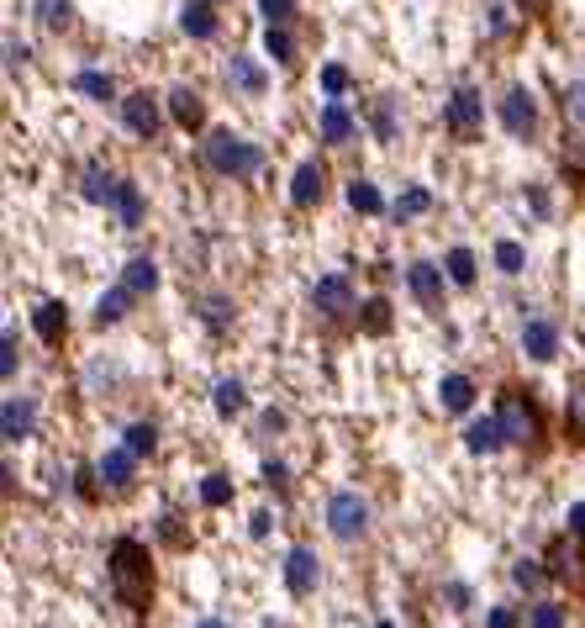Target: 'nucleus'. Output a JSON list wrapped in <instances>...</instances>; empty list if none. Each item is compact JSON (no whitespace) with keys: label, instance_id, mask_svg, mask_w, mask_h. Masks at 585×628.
<instances>
[{"label":"nucleus","instance_id":"obj_1","mask_svg":"<svg viewBox=\"0 0 585 628\" xmlns=\"http://www.w3.org/2000/svg\"><path fill=\"white\" fill-rule=\"evenodd\" d=\"M106 570H112V592L127 613L153 607V549L143 538H117L112 555H106Z\"/></svg>","mask_w":585,"mask_h":628},{"label":"nucleus","instance_id":"obj_2","mask_svg":"<svg viewBox=\"0 0 585 628\" xmlns=\"http://www.w3.org/2000/svg\"><path fill=\"white\" fill-rule=\"evenodd\" d=\"M206 164L227 179H248L264 170V149L248 143V138H237V132H211L206 138Z\"/></svg>","mask_w":585,"mask_h":628},{"label":"nucleus","instance_id":"obj_3","mask_svg":"<svg viewBox=\"0 0 585 628\" xmlns=\"http://www.w3.org/2000/svg\"><path fill=\"white\" fill-rule=\"evenodd\" d=\"M443 121H448V132H454L459 143H475V138L485 132V95L475 85H459L448 95V106H443Z\"/></svg>","mask_w":585,"mask_h":628},{"label":"nucleus","instance_id":"obj_4","mask_svg":"<svg viewBox=\"0 0 585 628\" xmlns=\"http://www.w3.org/2000/svg\"><path fill=\"white\" fill-rule=\"evenodd\" d=\"M327 534L353 544V538L370 534V502L359 491H332L327 497Z\"/></svg>","mask_w":585,"mask_h":628},{"label":"nucleus","instance_id":"obj_5","mask_svg":"<svg viewBox=\"0 0 585 628\" xmlns=\"http://www.w3.org/2000/svg\"><path fill=\"white\" fill-rule=\"evenodd\" d=\"M496 418L512 444H538V433H543V422H538V412H533V402H527L523 391H506V396H501Z\"/></svg>","mask_w":585,"mask_h":628},{"label":"nucleus","instance_id":"obj_6","mask_svg":"<svg viewBox=\"0 0 585 628\" xmlns=\"http://www.w3.org/2000/svg\"><path fill=\"white\" fill-rule=\"evenodd\" d=\"M121 121H127L132 138H159L164 112H159V101H153L148 90H132V95H121Z\"/></svg>","mask_w":585,"mask_h":628},{"label":"nucleus","instance_id":"obj_7","mask_svg":"<svg viewBox=\"0 0 585 628\" xmlns=\"http://www.w3.org/2000/svg\"><path fill=\"white\" fill-rule=\"evenodd\" d=\"M501 127H506L512 138H533V132H538V101H533L523 85L501 95Z\"/></svg>","mask_w":585,"mask_h":628},{"label":"nucleus","instance_id":"obj_8","mask_svg":"<svg viewBox=\"0 0 585 628\" xmlns=\"http://www.w3.org/2000/svg\"><path fill=\"white\" fill-rule=\"evenodd\" d=\"M285 586H291V597H312L323 586V560L312 549H291L285 555Z\"/></svg>","mask_w":585,"mask_h":628},{"label":"nucleus","instance_id":"obj_9","mask_svg":"<svg viewBox=\"0 0 585 628\" xmlns=\"http://www.w3.org/2000/svg\"><path fill=\"white\" fill-rule=\"evenodd\" d=\"M312 306L323 312V317H349L353 312V286L343 275H323L317 286H312Z\"/></svg>","mask_w":585,"mask_h":628},{"label":"nucleus","instance_id":"obj_10","mask_svg":"<svg viewBox=\"0 0 585 628\" xmlns=\"http://www.w3.org/2000/svg\"><path fill=\"white\" fill-rule=\"evenodd\" d=\"M132 470H138V454H132L127 444L95 460V480H101L106 491H132Z\"/></svg>","mask_w":585,"mask_h":628},{"label":"nucleus","instance_id":"obj_11","mask_svg":"<svg viewBox=\"0 0 585 628\" xmlns=\"http://www.w3.org/2000/svg\"><path fill=\"white\" fill-rule=\"evenodd\" d=\"M0 428H5L11 444L32 439V433H37V402H32V396H5V407H0Z\"/></svg>","mask_w":585,"mask_h":628},{"label":"nucleus","instance_id":"obj_12","mask_svg":"<svg viewBox=\"0 0 585 628\" xmlns=\"http://www.w3.org/2000/svg\"><path fill=\"white\" fill-rule=\"evenodd\" d=\"M443 275H448V269L428 265V259H417V265L407 269V286H411V296L422 301V306H443Z\"/></svg>","mask_w":585,"mask_h":628},{"label":"nucleus","instance_id":"obj_13","mask_svg":"<svg viewBox=\"0 0 585 628\" xmlns=\"http://www.w3.org/2000/svg\"><path fill=\"white\" fill-rule=\"evenodd\" d=\"M323 190H327V170L317 164V159H306V164L291 175V201H295V207H317V201H323Z\"/></svg>","mask_w":585,"mask_h":628},{"label":"nucleus","instance_id":"obj_14","mask_svg":"<svg viewBox=\"0 0 585 628\" xmlns=\"http://www.w3.org/2000/svg\"><path fill=\"white\" fill-rule=\"evenodd\" d=\"M523 349H527V359L549 364V359L559 354V328L549 323V317H533V323H523Z\"/></svg>","mask_w":585,"mask_h":628},{"label":"nucleus","instance_id":"obj_15","mask_svg":"<svg viewBox=\"0 0 585 628\" xmlns=\"http://www.w3.org/2000/svg\"><path fill=\"white\" fill-rule=\"evenodd\" d=\"M512 439H506V428H501V418L491 412V418H475L465 428V449L469 454H496V449H506Z\"/></svg>","mask_w":585,"mask_h":628},{"label":"nucleus","instance_id":"obj_16","mask_svg":"<svg viewBox=\"0 0 585 628\" xmlns=\"http://www.w3.org/2000/svg\"><path fill=\"white\" fill-rule=\"evenodd\" d=\"M32 333H37L43 344H63V333H69L63 301H37V306H32Z\"/></svg>","mask_w":585,"mask_h":628},{"label":"nucleus","instance_id":"obj_17","mask_svg":"<svg viewBox=\"0 0 585 628\" xmlns=\"http://www.w3.org/2000/svg\"><path fill=\"white\" fill-rule=\"evenodd\" d=\"M169 117H175L185 132L206 127V101H201V90H190V85H175V90H169Z\"/></svg>","mask_w":585,"mask_h":628},{"label":"nucleus","instance_id":"obj_18","mask_svg":"<svg viewBox=\"0 0 585 628\" xmlns=\"http://www.w3.org/2000/svg\"><path fill=\"white\" fill-rule=\"evenodd\" d=\"M353 132H359V121L349 117V106H343V101H327V112H323V143L343 149V143H353Z\"/></svg>","mask_w":585,"mask_h":628},{"label":"nucleus","instance_id":"obj_19","mask_svg":"<svg viewBox=\"0 0 585 628\" xmlns=\"http://www.w3.org/2000/svg\"><path fill=\"white\" fill-rule=\"evenodd\" d=\"M179 27L185 37H217V11H211V0H185V11H179Z\"/></svg>","mask_w":585,"mask_h":628},{"label":"nucleus","instance_id":"obj_20","mask_svg":"<svg viewBox=\"0 0 585 628\" xmlns=\"http://www.w3.org/2000/svg\"><path fill=\"white\" fill-rule=\"evenodd\" d=\"M121 286H127V291H132V296H138V301H143V296H153V291H159V265H153L148 254H138L132 265L121 269Z\"/></svg>","mask_w":585,"mask_h":628},{"label":"nucleus","instance_id":"obj_21","mask_svg":"<svg viewBox=\"0 0 585 628\" xmlns=\"http://www.w3.org/2000/svg\"><path fill=\"white\" fill-rule=\"evenodd\" d=\"M132 291H127V286H112V291H106V296L95 301V328H112V323H121V317H127V312H132Z\"/></svg>","mask_w":585,"mask_h":628},{"label":"nucleus","instance_id":"obj_22","mask_svg":"<svg viewBox=\"0 0 585 628\" xmlns=\"http://www.w3.org/2000/svg\"><path fill=\"white\" fill-rule=\"evenodd\" d=\"M438 402H443V412H469V407H475V381H469V375H443Z\"/></svg>","mask_w":585,"mask_h":628},{"label":"nucleus","instance_id":"obj_23","mask_svg":"<svg viewBox=\"0 0 585 628\" xmlns=\"http://www.w3.org/2000/svg\"><path fill=\"white\" fill-rule=\"evenodd\" d=\"M117 190H121V175H112V170H85V201L90 207H117Z\"/></svg>","mask_w":585,"mask_h":628},{"label":"nucleus","instance_id":"obj_24","mask_svg":"<svg viewBox=\"0 0 585 628\" xmlns=\"http://www.w3.org/2000/svg\"><path fill=\"white\" fill-rule=\"evenodd\" d=\"M211 407H217V418H237V412L248 407V391H243V381H217V391H211Z\"/></svg>","mask_w":585,"mask_h":628},{"label":"nucleus","instance_id":"obj_25","mask_svg":"<svg viewBox=\"0 0 585 628\" xmlns=\"http://www.w3.org/2000/svg\"><path fill=\"white\" fill-rule=\"evenodd\" d=\"M227 74H233V85L243 90V95H264V69L248 54H233V63H227Z\"/></svg>","mask_w":585,"mask_h":628},{"label":"nucleus","instance_id":"obj_26","mask_svg":"<svg viewBox=\"0 0 585 628\" xmlns=\"http://www.w3.org/2000/svg\"><path fill=\"white\" fill-rule=\"evenodd\" d=\"M117 217H121V228H143V190H138V179H121Z\"/></svg>","mask_w":585,"mask_h":628},{"label":"nucleus","instance_id":"obj_27","mask_svg":"<svg viewBox=\"0 0 585 628\" xmlns=\"http://www.w3.org/2000/svg\"><path fill=\"white\" fill-rule=\"evenodd\" d=\"M349 207L364 211V217H381V211H385V196L375 190V179H349Z\"/></svg>","mask_w":585,"mask_h":628},{"label":"nucleus","instance_id":"obj_28","mask_svg":"<svg viewBox=\"0 0 585 628\" xmlns=\"http://www.w3.org/2000/svg\"><path fill=\"white\" fill-rule=\"evenodd\" d=\"M390 211H396V222H411V217H422V211H433V190H422V185H411V190H401V196L390 201Z\"/></svg>","mask_w":585,"mask_h":628},{"label":"nucleus","instance_id":"obj_29","mask_svg":"<svg viewBox=\"0 0 585 628\" xmlns=\"http://www.w3.org/2000/svg\"><path fill=\"white\" fill-rule=\"evenodd\" d=\"M264 54L274 63H295V37L280 22H269V32H264Z\"/></svg>","mask_w":585,"mask_h":628},{"label":"nucleus","instance_id":"obj_30","mask_svg":"<svg viewBox=\"0 0 585 628\" xmlns=\"http://www.w3.org/2000/svg\"><path fill=\"white\" fill-rule=\"evenodd\" d=\"M74 90L90 95V101H112V95H117L112 74H101V69H80V74H74Z\"/></svg>","mask_w":585,"mask_h":628},{"label":"nucleus","instance_id":"obj_31","mask_svg":"<svg viewBox=\"0 0 585 628\" xmlns=\"http://www.w3.org/2000/svg\"><path fill=\"white\" fill-rule=\"evenodd\" d=\"M443 269H448V280H454V286H475V275H480V265H475V254H469V248H448Z\"/></svg>","mask_w":585,"mask_h":628},{"label":"nucleus","instance_id":"obj_32","mask_svg":"<svg viewBox=\"0 0 585 628\" xmlns=\"http://www.w3.org/2000/svg\"><path fill=\"white\" fill-rule=\"evenodd\" d=\"M37 22L48 32H63L74 22V0H37Z\"/></svg>","mask_w":585,"mask_h":628},{"label":"nucleus","instance_id":"obj_33","mask_svg":"<svg viewBox=\"0 0 585 628\" xmlns=\"http://www.w3.org/2000/svg\"><path fill=\"white\" fill-rule=\"evenodd\" d=\"M121 444L132 449V454H138V460H143V454H153V449H159V422H132V428H127V439H121Z\"/></svg>","mask_w":585,"mask_h":628},{"label":"nucleus","instance_id":"obj_34","mask_svg":"<svg viewBox=\"0 0 585 628\" xmlns=\"http://www.w3.org/2000/svg\"><path fill=\"white\" fill-rule=\"evenodd\" d=\"M359 328L375 333V338H381V333H390V301H385V296L364 301V317H359Z\"/></svg>","mask_w":585,"mask_h":628},{"label":"nucleus","instance_id":"obj_35","mask_svg":"<svg viewBox=\"0 0 585 628\" xmlns=\"http://www.w3.org/2000/svg\"><path fill=\"white\" fill-rule=\"evenodd\" d=\"M527 628H570V613H564L559 602H538V607L527 613Z\"/></svg>","mask_w":585,"mask_h":628},{"label":"nucleus","instance_id":"obj_36","mask_svg":"<svg viewBox=\"0 0 585 628\" xmlns=\"http://www.w3.org/2000/svg\"><path fill=\"white\" fill-rule=\"evenodd\" d=\"M233 502V480L227 476H206L201 480V508H227Z\"/></svg>","mask_w":585,"mask_h":628},{"label":"nucleus","instance_id":"obj_37","mask_svg":"<svg viewBox=\"0 0 585 628\" xmlns=\"http://www.w3.org/2000/svg\"><path fill=\"white\" fill-rule=\"evenodd\" d=\"M370 127H375V138H385V143L396 138V106H390V95H381V101H375V112H370Z\"/></svg>","mask_w":585,"mask_h":628},{"label":"nucleus","instance_id":"obj_38","mask_svg":"<svg viewBox=\"0 0 585 628\" xmlns=\"http://www.w3.org/2000/svg\"><path fill=\"white\" fill-rule=\"evenodd\" d=\"M527 265V254H523V243H512V239H501L496 243V269L501 275H523Z\"/></svg>","mask_w":585,"mask_h":628},{"label":"nucleus","instance_id":"obj_39","mask_svg":"<svg viewBox=\"0 0 585 628\" xmlns=\"http://www.w3.org/2000/svg\"><path fill=\"white\" fill-rule=\"evenodd\" d=\"M512 581H517L523 592H538V586L549 581V570L538 566V560H517V566H512Z\"/></svg>","mask_w":585,"mask_h":628},{"label":"nucleus","instance_id":"obj_40","mask_svg":"<svg viewBox=\"0 0 585 628\" xmlns=\"http://www.w3.org/2000/svg\"><path fill=\"white\" fill-rule=\"evenodd\" d=\"M559 101H564V117H570V121H581V127H585V80H575V85H564V95H559Z\"/></svg>","mask_w":585,"mask_h":628},{"label":"nucleus","instance_id":"obj_41","mask_svg":"<svg viewBox=\"0 0 585 628\" xmlns=\"http://www.w3.org/2000/svg\"><path fill=\"white\" fill-rule=\"evenodd\" d=\"M264 486H269V491H280V497H285V491H291V470H285V465H280V460H264Z\"/></svg>","mask_w":585,"mask_h":628},{"label":"nucleus","instance_id":"obj_42","mask_svg":"<svg viewBox=\"0 0 585 628\" xmlns=\"http://www.w3.org/2000/svg\"><path fill=\"white\" fill-rule=\"evenodd\" d=\"M564 418H570V433H585V386L570 391V407H564Z\"/></svg>","mask_w":585,"mask_h":628},{"label":"nucleus","instance_id":"obj_43","mask_svg":"<svg viewBox=\"0 0 585 628\" xmlns=\"http://www.w3.org/2000/svg\"><path fill=\"white\" fill-rule=\"evenodd\" d=\"M323 90L338 101V95L349 90V69H343V63H327V69H323Z\"/></svg>","mask_w":585,"mask_h":628},{"label":"nucleus","instance_id":"obj_44","mask_svg":"<svg viewBox=\"0 0 585 628\" xmlns=\"http://www.w3.org/2000/svg\"><path fill=\"white\" fill-rule=\"evenodd\" d=\"M201 317L211 323V328H227V317H233V312H227V296H206Z\"/></svg>","mask_w":585,"mask_h":628},{"label":"nucleus","instance_id":"obj_45","mask_svg":"<svg viewBox=\"0 0 585 628\" xmlns=\"http://www.w3.org/2000/svg\"><path fill=\"white\" fill-rule=\"evenodd\" d=\"M0 375L16 381V333H5V344H0Z\"/></svg>","mask_w":585,"mask_h":628},{"label":"nucleus","instance_id":"obj_46","mask_svg":"<svg viewBox=\"0 0 585 628\" xmlns=\"http://www.w3.org/2000/svg\"><path fill=\"white\" fill-rule=\"evenodd\" d=\"M259 11L269 22H291L295 16V0H259Z\"/></svg>","mask_w":585,"mask_h":628},{"label":"nucleus","instance_id":"obj_47","mask_svg":"<svg viewBox=\"0 0 585 628\" xmlns=\"http://www.w3.org/2000/svg\"><path fill=\"white\" fill-rule=\"evenodd\" d=\"M485 628H523V613H517V607H491Z\"/></svg>","mask_w":585,"mask_h":628},{"label":"nucleus","instance_id":"obj_48","mask_svg":"<svg viewBox=\"0 0 585 628\" xmlns=\"http://www.w3.org/2000/svg\"><path fill=\"white\" fill-rule=\"evenodd\" d=\"M564 534H575V538H585V502H575V508L564 512Z\"/></svg>","mask_w":585,"mask_h":628},{"label":"nucleus","instance_id":"obj_49","mask_svg":"<svg viewBox=\"0 0 585 628\" xmlns=\"http://www.w3.org/2000/svg\"><path fill=\"white\" fill-rule=\"evenodd\" d=\"M22 63H27V48H22V43H16V37H5V69H11V74H16V69H22Z\"/></svg>","mask_w":585,"mask_h":628},{"label":"nucleus","instance_id":"obj_50","mask_svg":"<svg viewBox=\"0 0 585 628\" xmlns=\"http://www.w3.org/2000/svg\"><path fill=\"white\" fill-rule=\"evenodd\" d=\"M259 428H264V433H280V428H285V412H274V407H269V412L259 418Z\"/></svg>","mask_w":585,"mask_h":628},{"label":"nucleus","instance_id":"obj_51","mask_svg":"<svg viewBox=\"0 0 585 628\" xmlns=\"http://www.w3.org/2000/svg\"><path fill=\"white\" fill-rule=\"evenodd\" d=\"M448 607H469V592H465V586H448Z\"/></svg>","mask_w":585,"mask_h":628},{"label":"nucleus","instance_id":"obj_52","mask_svg":"<svg viewBox=\"0 0 585 628\" xmlns=\"http://www.w3.org/2000/svg\"><path fill=\"white\" fill-rule=\"evenodd\" d=\"M201 628H222V624H217V618H206V624Z\"/></svg>","mask_w":585,"mask_h":628},{"label":"nucleus","instance_id":"obj_53","mask_svg":"<svg viewBox=\"0 0 585 628\" xmlns=\"http://www.w3.org/2000/svg\"><path fill=\"white\" fill-rule=\"evenodd\" d=\"M375 628H396V624H390V618H381V624H375Z\"/></svg>","mask_w":585,"mask_h":628}]
</instances>
